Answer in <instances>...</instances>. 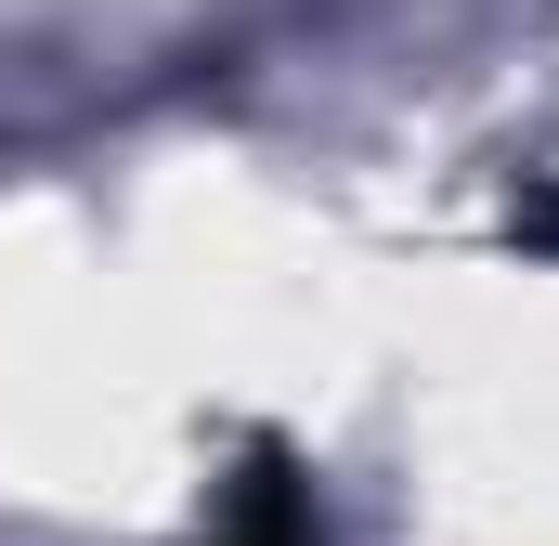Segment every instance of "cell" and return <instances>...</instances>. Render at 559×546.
Wrapping results in <instances>:
<instances>
[{
  "label": "cell",
  "instance_id": "obj_1",
  "mask_svg": "<svg viewBox=\"0 0 559 546\" xmlns=\"http://www.w3.org/2000/svg\"><path fill=\"white\" fill-rule=\"evenodd\" d=\"M209 546H312V508H299V468H286L274 442L248 455V482H235V521Z\"/></svg>",
  "mask_w": 559,
  "mask_h": 546
},
{
  "label": "cell",
  "instance_id": "obj_2",
  "mask_svg": "<svg viewBox=\"0 0 559 546\" xmlns=\"http://www.w3.org/2000/svg\"><path fill=\"white\" fill-rule=\"evenodd\" d=\"M534 235H559V209H547V222H534Z\"/></svg>",
  "mask_w": 559,
  "mask_h": 546
}]
</instances>
